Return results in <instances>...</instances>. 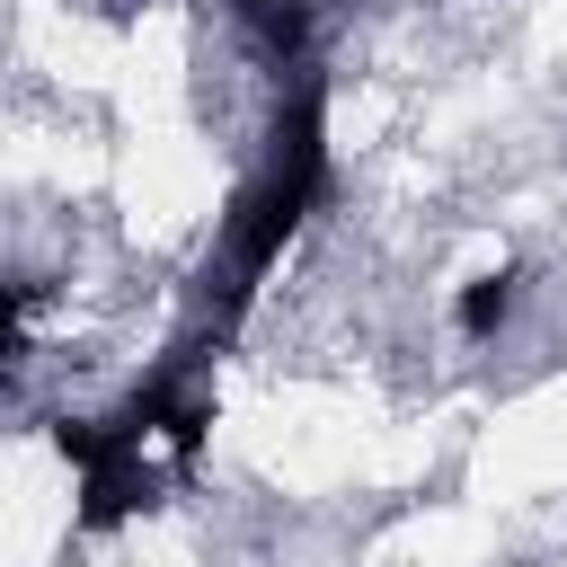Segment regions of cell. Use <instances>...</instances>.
Returning a JSON list of instances; mask_svg holds the SVG:
<instances>
[{"instance_id": "6da1fadb", "label": "cell", "mask_w": 567, "mask_h": 567, "mask_svg": "<svg viewBox=\"0 0 567 567\" xmlns=\"http://www.w3.org/2000/svg\"><path fill=\"white\" fill-rule=\"evenodd\" d=\"M328 195V80L301 71L275 106V133L257 151V168L239 177L230 213H221V301L239 310L257 292V275L292 248V230L319 213Z\"/></svg>"}, {"instance_id": "7a4b0ae2", "label": "cell", "mask_w": 567, "mask_h": 567, "mask_svg": "<svg viewBox=\"0 0 567 567\" xmlns=\"http://www.w3.org/2000/svg\"><path fill=\"white\" fill-rule=\"evenodd\" d=\"M151 416L124 399L115 416H62L53 425V452L80 470V532H115L151 505V478H142V452H151Z\"/></svg>"}, {"instance_id": "3957f363", "label": "cell", "mask_w": 567, "mask_h": 567, "mask_svg": "<svg viewBox=\"0 0 567 567\" xmlns=\"http://www.w3.org/2000/svg\"><path fill=\"white\" fill-rule=\"evenodd\" d=\"M230 18H239V35H248L275 71H284V62H292V71L310 62V0H230Z\"/></svg>"}, {"instance_id": "277c9868", "label": "cell", "mask_w": 567, "mask_h": 567, "mask_svg": "<svg viewBox=\"0 0 567 567\" xmlns=\"http://www.w3.org/2000/svg\"><path fill=\"white\" fill-rule=\"evenodd\" d=\"M514 301H523V275H514V266H487V275H470V284L452 292V328H461V337H496V328L514 319Z\"/></svg>"}]
</instances>
